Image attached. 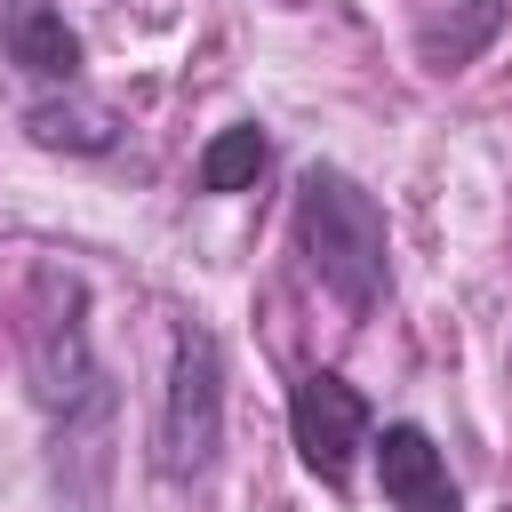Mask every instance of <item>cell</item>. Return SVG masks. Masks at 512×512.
Here are the masks:
<instances>
[{"instance_id":"7","label":"cell","mask_w":512,"mask_h":512,"mask_svg":"<svg viewBox=\"0 0 512 512\" xmlns=\"http://www.w3.org/2000/svg\"><path fill=\"white\" fill-rule=\"evenodd\" d=\"M264 160H272V136L256 128V120H232V128H216L208 144H200V192H248L256 176H264Z\"/></svg>"},{"instance_id":"2","label":"cell","mask_w":512,"mask_h":512,"mask_svg":"<svg viewBox=\"0 0 512 512\" xmlns=\"http://www.w3.org/2000/svg\"><path fill=\"white\" fill-rule=\"evenodd\" d=\"M296 240H304L312 280L344 312L384 304V288H392V232H384V208L344 168H304L296 176Z\"/></svg>"},{"instance_id":"6","label":"cell","mask_w":512,"mask_h":512,"mask_svg":"<svg viewBox=\"0 0 512 512\" xmlns=\"http://www.w3.org/2000/svg\"><path fill=\"white\" fill-rule=\"evenodd\" d=\"M0 48L24 80H80V32L64 24L56 0H8L0 8Z\"/></svg>"},{"instance_id":"9","label":"cell","mask_w":512,"mask_h":512,"mask_svg":"<svg viewBox=\"0 0 512 512\" xmlns=\"http://www.w3.org/2000/svg\"><path fill=\"white\" fill-rule=\"evenodd\" d=\"M496 16H504V0H472L456 32H448V24H432V32H424V64H432V72H456V64L496 32Z\"/></svg>"},{"instance_id":"3","label":"cell","mask_w":512,"mask_h":512,"mask_svg":"<svg viewBox=\"0 0 512 512\" xmlns=\"http://www.w3.org/2000/svg\"><path fill=\"white\" fill-rule=\"evenodd\" d=\"M224 448V344L200 320H176L168 344V392H160V424H152V464L160 480H200Z\"/></svg>"},{"instance_id":"4","label":"cell","mask_w":512,"mask_h":512,"mask_svg":"<svg viewBox=\"0 0 512 512\" xmlns=\"http://www.w3.org/2000/svg\"><path fill=\"white\" fill-rule=\"evenodd\" d=\"M288 432H296L304 472L328 480V488H344V480H352V456L376 440V416H368L360 384H344L336 368H312V376H296V392H288Z\"/></svg>"},{"instance_id":"8","label":"cell","mask_w":512,"mask_h":512,"mask_svg":"<svg viewBox=\"0 0 512 512\" xmlns=\"http://www.w3.org/2000/svg\"><path fill=\"white\" fill-rule=\"evenodd\" d=\"M24 128H32V144L40 152H112L120 144V120L104 112V104H32L24 112Z\"/></svg>"},{"instance_id":"5","label":"cell","mask_w":512,"mask_h":512,"mask_svg":"<svg viewBox=\"0 0 512 512\" xmlns=\"http://www.w3.org/2000/svg\"><path fill=\"white\" fill-rule=\"evenodd\" d=\"M376 488L392 512H456V480H448V456L424 424H384L376 440Z\"/></svg>"},{"instance_id":"1","label":"cell","mask_w":512,"mask_h":512,"mask_svg":"<svg viewBox=\"0 0 512 512\" xmlns=\"http://www.w3.org/2000/svg\"><path fill=\"white\" fill-rule=\"evenodd\" d=\"M24 368H32V400L56 424V440H96L112 416V384L88 352V288L64 264L32 272L24 296Z\"/></svg>"}]
</instances>
